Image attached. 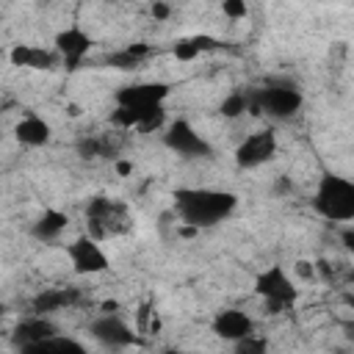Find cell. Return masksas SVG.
Listing matches in <instances>:
<instances>
[{"label":"cell","mask_w":354,"mask_h":354,"mask_svg":"<svg viewBox=\"0 0 354 354\" xmlns=\"http://www.w3.org/2000/svg\"><path fill=\"white\" fill-rule=\"evenodd\" d=\"M152 53H155L152 44L136 41V44H127V47H122V50L108 53V55H105V64L113 66V69H119V72H133V69H138L144 61H149Z\"/></svg>","instance_id":"20"},{"label":"cell","mask_w":354,"mask_h":354,"mask_svg":"<svg viewBox=\"0 0 354 354\" xmlns=\"http://www.w3.org/2000/svg\"><path fill=\"white\" fill-rule=\"evenodd\" d=\"M77 155L83 160H100V158H116V144L111 141V136H83L75 144Z\"/></svg>","instance_id":"21"},{"label":"cell","mask_w":354,"mask_h":354,"mask_svg":"<svg viewBox=\"0 0 354 354\" xmlns=\"http://www.w3.org/2000/svg\"><path fill=\"white\" fill-rule=\"evenodd\" d=\"M83 221H86V235H91L102 243L111 238H122V235L133 232V227H136L130 205L116 196H108V194H94L86 202Z\"/></svg>","instance_id":"2"},{"label":"cell","mask_w":354,"mask_h":354,"mask_svg":"<svg viewBox=\"0 0 354 354\" xmlns=\"http://www.w3.org/2000/svg\"><path fill=\"white\" fill-rule=\"evenodd\" d=\"M0 188H3V169H0Z\"/></svg>","instance_id":"32"},{"label":"cell","mask_w":354,"mask_h":354,"mask_svg":"<svg viewBox=\"0 0 354 354\" xmlns=\"http://www.w3.org/2000/svg\"><path fill=\"white\" fill-rule=\"evenodd\" d=\"M69 227V216L58 207H47L44 213H39L30 224V235L39 241V243H53L58 241Z\"/></svg>","instance_id":"18"},{"label":"cell","mask_w":354,"mask_h":354,"mask_svg":"<svg viewBox=\"0 0 354 354\" xmlns=\"http://www.w3.org/2000/svg\"><path fill=\"white\" fill-rule=\"evenodd\" d=\"M55 332H61V329H58V324H55L50 315L33 313V315L19 318V321L14 324V329H11V346L19 348V351H30V354H33V348H36L41 340H47L50 335H55Z\"/></svg>","instance_id":"13"},{"label":"cell","mask_w":354,"mask_h":354,"mask_svg":"<svg viewBox=\"0 0 354 354\" xmlns=\"http://www.w3.org/2000/svg\"><path fill=\"white\" fill-rule=\"evenodd\" d=\"M0 138H3V127H0Z\"/></svg>","instance_id":"33"},{"label":"cell","mask_w":354,"mask_h":354,"mask_svg":"<svg viewBox=\"0 0 354 354\" xmlns=\"http://www.w3.org/2000/svg\"><path fill=\"white\" fill-rule=\"evenodd\" d=\"M210 332L227 343H235L246 335L254 332V318L246 313V310H238V307H227V310H218L210 321Z\"/></svg>","instance_id":"14"},{"label":"cell","mask_w":354,"mask_h":354,"mask_svg":"<svg viewBox=\"0 0 354 354\" xmlns=\"http://www.w3.org/2000/svg\"><path fill=\"white\" fill-rule=\"evenodd\" d=\"M218 47H221V41H218L216 36H210V33H194V36L177 39L174 47H171V55H174L177 61L188 64V61H196L199 55L213 53V50H218Z\"/></svg>","instance_id":"19"},{"label":"cell","mask_w":354,"mask_h":354,"mask_svg":"<svg viewBox=\"0 0 354 354\" xmlns=\"http://www.w3.org/2000/svg\"><path fill=\"white\" fill-rule=\"evenodd\" d=\"M116 171L119 174H130L133 171V163L130 160H116Z\"/></svg>","instance_id":"30"},{"label":"cell","mask_w":354,"mask_h":354,"mask_svg":"<svg viewBox=\"0 0 354 354\" xmlns=\"http://www.w3.org/2000/svg\"><path fill=\"white\" fill-rule=\"evenodd\" d=\"M221 14L230 22H241L249 17V3L246 0H221Z\"/></svg>","instance_id":"26"},{"label":"cell","mask_w":354,"mask_h":354,"mask_svg":"<svg viewBox=\"0 0 354 354\" xmlns=\"http://www.w3.org/2000/svg\"><path fill=\"white\" fill-rule=\"evenodd\" d=\"M64 249H66L69 266L77 277H97V274L111 271V254L105 252L102 241H97L86 232L77 235L75 241H69Z\"/></svg>","instance_id":"6"},{"label":"cell","mask_w":354,"mask_h":354,"mask_svg":"<svg viewBox=\"0 0 354 354\" xmlns=\"http://www.w3.org/2000/svg\"><path fill=\"white\" fill-rule=\"evenodd\" d=\"M249 111V88H232L224 100H221V105H218V113L224 116V119H238V116H243Z\"/></svg>","instance_id":"23"},{"label":"cell","mask_w":354,"mask_h":354,"mask_svg":"<svg viewBox=\"0 0 354 354\" xmlns=\"http://www.w3.org/2000/svg\"><path fill=\"white\" fill-rule=\"evenodd\" d=\"M304 105L301 88L288 77H271L257 88H249V113L268 119H293Z\"/></svg>","instance_id":"3"},{"label":"cell","mask_w":354,"mask_h":354,"mask_svg":"<svg viewBox=\"0 0 354 354\" xmlns=\"http://www.w3.org/2000/svg\"><path fill=\"white\" fill-rule=\"evenodd\" d=\"M6 313V301H3V296H0V315Z\"/></svg>","instance_id":"31"},{"label":"cell","mask_w":354,"mask_h":354,"mask_svg":"<svg viewBox=\"0 0 354 354\" xmlns=\"http://www.w3.org/2000/svg\"><path fill=\"white\" fill-rule=\"evenodd\" d=\"M343 246L354 249V230H351V224H346V230H343Z\"/></svg>","instance_id":"29"},{"label":"cell","mask_w":354,"mask_h":354,"mask_svg":"<svg viewBox=\"0 0 354 354\" xmlns=\"http://www.w3.org/2000/svg\"><path fill=\"white\" fill-rule=\"evenodd\" d=\"M174 213L191 230H210L224 224L238 210V194L224 188H177Z\"/></svg>","instance_id":"1"},{"label":"cell","mask_w":354,"mask_h":354,"mask_svg":"<svg viewBox=\"0 0 354 354\" xmlns=\"http://www.w3.org/2000/svg\"><path fill=\"white\" fill-rule=\"evenodd\" d=\"M149 17L155 22H166L171 17V6L166 0H149Z\"/></svg>","instance_id":"27"},{"label":"cell","mask_w":354,"mask_h":354,"mask_svg":"<svg viewBox=\"0 0 354 354\" xmlns=\"http://www.w3.org/2000/svg\"><path fill=\"white\" fill-rule=\"evenodd\" d=\"M108 122L116 130H136L141 136L147 133H158L166 127V111L163 105H152V108H122L116 105L108 116Z\"/></svg>","instance_id":"11"},{"label":"cell","mask_w":354,"mask_h":354,"mask_svg":"<svg viewBox=\"0 0 354 354\" xmlns=\"http://www.w3.org/2000/svg\"><path fill=\"white\" fill-rule=\"evenodd\" d=\"M254 296L263 301L266 315H282L299 304V288L293 277L285 271V266L279 263L263 268L254 277Z\"/></svg>","instance_id":"5"},{"label":"cell","mask_w":354,"mask_h":354,"mask_svg":"<svg viewBox=\"0 0 354 354\" xmlns=\"http://www.w3.org/2000/svg\"><path fill=\"white\" fill-rule=\"evenodd\" d=\"M279 152V138H277V130L274 127H263V130H254L249 133L232 152L235 158V166L243 169V171H252V169H260L266 163H271Z\"/></svg>","instance_id":"7"},{"label":"cell","mask_w":354,"mask_h":354,"mask_svg":"<svg viewBox=\"0 0 354 354\" xmlns=\"http://www.w3.org/2000/svg\"><path fill=\"white\" fill-rule=\"evenodd\" d=\"M158 329H160V318H158V310H155V304L152 301H147L141 310H138V329L136 332H144V335H158Z\"/></svg>","instance_id":"24"},{"label":"cell","mask_w":354,"mask_h":354,"mask_svg":"<svg viewBox=\"0 0 354 354\" xmlns=\"http://www.w3.org/2000/svg\"><path fill=\"white\" fill-rule=\"evenodd\" d=\"M94 47V36L88 30H83L80 25H66L53 36V50L61 58V66L66 72H77L83 66V61L88 58Z\"/></svg>","instance_id":"10"},{"label":"cell","mask_w":354,"mask_h":354,"mask_svg":"<svg viewBox=\"0 0 354 354\" xmlns=\"http://www.w3.org/2000/svg\"><path fill=\"white\" fill-rule=\"evenodd\" d=\"M171 94V86L163 80H141V83H127L119 86L113 94V102L122 108H152L163 105Z\"/></svg>","instance_id":"12"},{"label":"cell","mask_w":354,"mask_h":354,"mask_svg":"<svg viewBox=\"0 0 354 354\" xmlns=\"http://www.w3.org/2000/svg\"><path fill=\"white\" fill-rule=\"evenodd\" d=\"M296 271H299L301 277H310V279L315 277V266H313V263H307V260H299V263H296Z\"/></svg>","instance_id":"28"},{"label":"cell","mask_w":354,"mask_h":354,"mask_svg":"<svg viewBox=\"0 0 354 354\" xmlns=\"http://www.w3.org/2000/svg\"><path fill=\"white\" fill-rule=\"evenodd\" d=\"M232 348H235V354H263V351L268 348V340H266V337H260L257 332H252V335H246V337L235 340V343H232Z\"/></svg>","instance_id":"25"},{"label":"cell","mask_w":354,"mask_h":354,"mask_svg":"<svg viewBox=\"0 0 354 354\" xmlns=\"http://www.w3.org/2000/svg\"><path fill=\"white\" fill-rule=\"evenodd\" d=\"M88 335L105 346V348H113V351H124V348H133L141 343L138 332L119 315V313H100L91 324H88Z\"/></svg>","instance_id":"9"},{"label":"cell","mask_w":354,"mask_h":354,"mask_svg":"<svg viewBox=\"0 0 354 354\" xmlns=\"http://www.w3.org/2000/svg\"><path fill=\"white\" fill-rule=\"evenodd\" d=\"M44 351H61V354H69V351H72V354H83L86 346H83L80 340L64 335V332H55V335H50L47 340H41V343L33 348V354H44Z\"/></svg>","instance_id":"22"},{"label":"cell","mask_w":354,"mask_h":354,"mask_svg":"<svg viewBox=\"0 0 354 354\" xmlns=\"http://www.w3.org/2000/svg\"><path fill=\"white\" fill-rule=\"evenodd\" d=\"M163 147L180 158H210L213 144L188 122V119H174L163 127Z\"/></svg>","instance_id":"8"},{"label":"cell","mask_w":354,"mask_h":354,"mask_svg":"<svg viewBox=\"0 0 354 354\" xmlns=\"http://www.w3.org/2000/svg\"><path fill=\"white\" fill-rule=\"evenodd\" d=\"M50 138H53V124L44 116H39V113H25L14 124V141L19 147H25V149L47 147Z\"/></svg>","instance_id":"17"},{"label":"cell","mask_w":354,"mask_h":354,"mask_svg":"<svg viewBox=\"0 0 354 354\" xmlns=\"http://www.w3.org/2000/svg\"><path fill=\"white\" fill-rule=\"evenodd\" d=\"M313 210L326 221L351 224L354 221V183L343 174L324 171L313 194Z\"/></svg>","instance_id":"4"},{"label":"cell","mask_w":354,"mask_h":354,"mask_svg":"<svg viewBox=\"0 0 354 354\" xmlns=\"http://www.w3.org/2000/svg\"><path fill=\"white\" fill-rule=\"evenodd\" d=\"M8 61L17 69H36V72H53L61 66L58 53L53 47L50 50L41 47V44H14L8 50Z\"/></svg>","instance_id":"15"},{"label":"cell","mask_w":354,"mask_h":354,"mask_svg":"<svg viewBox=\"0 0 354 354\" xmlns=\"http://www.w3.org/2000/svg\"><path fill=\"white\" fill-rule=\"evenodd\" d=\"M83 301L80 288H41L33 299H30V310L39 315H53L61 310H72Z\"/></svg>","instance_id":"16"}]
</instances>
